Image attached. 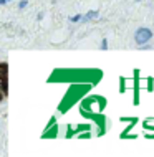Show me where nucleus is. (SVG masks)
<instances>
[{
  "instance_id": "f257e3e1",
  "label": "nucleus",
  "mask_w": 154,
  "mask_h": 157,
  "mask_svg": "<svg viewBox=\"0 0 154 157\" xmlns=\"http://www.w3.org/2000/svg\"><path fill=\"white\" fill-rule=\"evenodd\" d=\"M152 38V32L149 30V28L146 27H143V28H138L134 33V41L138 45H144V43H148L149 40Z\"/></svg>"
},
{
  "instance_id": "f03ea898",
  "label": "nucleus",
  "mask_w": 154,
  "mask_h": 157,
  "mask_svg": "<svg viewBox=\"0 0 154 157\" xmlns=\"http://www.w3.org/2000/svg\"><path fill=\"white\" fill-rule=\"evenodd\" d=\"M0 93L3 94V98L8 96V79H2L0 81Z\"/></svg>"
},
{
  "instance_id": "7ed1b4c3",
  "label": "nucleus",
  "mask_w": 154,
  "mask_h": 157,
  "mask_svg": "<svg viewBox=\"0 0 154 157\" xmlns=\"http://www.w3.org/2000/svg\"><path fill=\"white\" fill-rule=\"evenodd\" d=\"M98 15H100V13H98V12L96 10H91V12H88V13L86 15H85V17H81V18H83L85 20V22H89V20H93V18H96V17Z\"/></svg>"
},
{
  "instance_id": "20e7f679",
  "label": "nucleus",
  "mask_w": 154,
  "mask_h": 157,
  "mask_svg": "<svg viewBox=\"0 0 154 157\" xmlns=\"http://www.w3.org/2000/svg\"><path fill=\"white\" fill-rule=\"evenodd\" d=\"M2 79H8V70H0V81Z\"/></svg>"
},
{
  "instance_id": "39448f33",
  "label": "nucleus",
  "mask_w": 154,
  "mask_h": 157,
  "mask_svg": "<svg viewBox=\"0 0 154 157\" xmlns=\"http://www.w3.org/2000/svg\"><path fill=\"white\" fill-rule=\"evenodd\" d=\"M101 48H103V50H108V40H106V38H103V41H101Z\"/></svg>"
},
{
  "instance_id": "423d86ee",
  "label": "nucleus",
  "mask_w": 154,
  "mask_h": 157,
  "mask_svg": "<svg viewBox=\"0 0 154 157\" xmlns=\"http://www.w3.org/2000/svg\"><path fill=\"white\" fill-rule=\"evenodd\" d=\"M0 70H8V63L7 61H0Z\"/></svg>"
},
{
  "instance_id": "0eeeda50",
  "label": "nucleus",
  "mask_w": 154,
  "mask_h": 157,
  "mask_svg": "<svg viewBox=\"0 0 154 157\" xmlns=\"http://www.w3.org/2000/svg\"><path fill=\"white\" fill-rule=\"evenodd\" d=\"M18 7L20 8H25V7H27V0H22V2L18 3Z\"/></svg>"
},
{
  "instance_id": "6e6552de",
  "label": "nucleus",
  "mask_w": 154,
  "mask_h": 157,
  "mask_svg": "<svg viewBox=\"0 0 154 157\" xmlns=\"http://www.w3.org/2000/svg\"><path fill=\"white\" fill-rule=\"evenodd\" d=\"M80 18H81V15H75L73 18H71V22H75V23H76V22H80Z\"/></svg>"
},
{
  "instance_id": "1a4fd4ad",
  "label": "nucleus",
  "mask_w": 154,
  "mask_h": 157,
  "mask_svg": "<svg viewBox=\"0 0 154 157\" xmlns=\"http://www.w3.org/2000/svg\"><path fill=\"white\" fill-rule=\"evenodd\" d=\"M8 0H0V5H3V3H7Z\"/></svg>"
},
{
  "instance_id": "9d476101",
  "label": "nucleus",
  "mask_w": 154,
  "mask_h": 157,
  "mask_svg": "<svg viewBox=\"0 0 154 157\" xmlns=\"http://www.w3.org/2000/svg\"><path fill=\"white\" fill-rule=\"evenodd\" d=\"M3 99V94H2V93H0V101H2Z\"/></svg>"
},
{
  "instance_id": "9b49d317",
  "label": "nucleus",
  "mask_w": 154,
  "mask_h": 157,
  "mask_svg": "<svg viewBox=\"0 0 154 157\" xmlns=\"http://www.w3.org/2000/svg\"><path fill=\"white\" fill-rule=\"evenodd\" d=\"M8 2H10V0H8Z\"/></svg>"
}]
</instances>
